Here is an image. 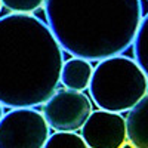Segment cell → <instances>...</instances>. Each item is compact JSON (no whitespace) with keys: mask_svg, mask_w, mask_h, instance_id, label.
<instances>
[{"mask_svg":"<svg viewBox=\"0 0 148 148\" xmlns=\"http://www.w3.org/2000/svg\"><path fill=\"white\" fill-rule=\"evenodd\" d=\"M119 148H135V147H133L130 142H126V141H125V142H123V144H121Z\"/></svg>","mask_w":148,"mask_h":148,"instance_id":"cell-12","label":"cell"},{"mask_svg":"<svg viewBox=\"0 0 148 148\" xmlns=\"http://www.w3.org/2000/svg\"><path fill=\"white\" fill-rule=\"evenodd\" d=\"M43 148H88V145L76 132H55L49 135Z\"/></svg>","mask_w":148,"mask_h":148,"instance_id":"cell-10","label":"cell"},{"mask_svg":"<svg viewBox=\"0 0 148 148\" xmlns=\"http://www.w3.org/2000/svg\"><path fill=\"white\" fill-rule=\"evenodd\" d=\"M80 130L88 148H119L126 141L125 119L104 110L92 111Z\"/></svg>","mask_w":148,"mask_h":148,"instance_id":"cell-6","label":"cell"},{"mask_svg":"<svg viewBox=\"0 0 148 148\" xmlns=\"http://www.w3.org/2000/svg\"><path fill=\"white\" fill-rule=\"evenodd\" d=\"M0 2H2V6L9 9L12 14L27 15H33V12L45 5V0H0Z\"/></svg>","mask_w":148,"mask_h":148,"instance_id":"cell-11","label":"cell"},{"mask_svg":"<svg viewBox=\"0 0 148 148\" xmlns=\"http://www.w3.org/2000/svg\"><path fill=\"white\" fill-rule=\"evenodd\" d=\"M133 47V61L139 65V68L148 74V16H142L138 30L132 40Z\"/></svg>","mask_w":148,"mask_h":148,"instance_id":"cell-9","label":"cell"},{"mask_svg":"<svg viewBox=\"0 0 148 148\" xmlns=\"http://www.w3.org/2000/svg\"><path fill=\"white\" fill-rule=\"evenodd\" d=\"M64 52L46 22L36 15L0 18V104L10 110L36 108L59 84Z\"/></svg>","mask_w":148,"mask_h":148,"instance_id":"cell-1","label":"cell"},{"mask_svg":"<svg viewBox=\"0 0 148 148\" xmlns=\"http://www.w3.org/2000/svg\"><path fill=\"white\" fill-rule=\"evenodd\" d=\"M92 113V101L84 92L56 90L43 104L42 116L49 129L56 132H77Z\"/></svg>","mask_w":148,"mask_h":148,"instance_id":"cell-5","label":"cell"},{"mask_svg":"<svg viewBox=\"0 0 148 148\" xmlns=\"http://www.w3.org/2000/svg\"><path fill=\"white\" fill-rule=\"evenodd\" d=\"M3 114H5V111H3V105H2V104H0V119H2V117H3Z\"/></svg>","mask_w":148,"mask_h":148,"instance_id":"cell-13","label":"cell"},{"mask_svg":"<svg viewBox=\"0 0 148 148\" xmlns=\"http://www.w3.org/2000/svg\"><path fill=\"white\" fill-rule=\"evenodd\" d=\"M93 65L92 62L82 58H71L62 64L59 74V83L70 90L83 92L88 89L92 77Z\"/></svg>","mask_w":148,"mask_h":148,"instance_id":"cell-8","label":"cell"},{"mask_svg":"<svg viewBox=\"0 0 148 148\" xmlns=\"http://www.w3.org/2000/svg\"><path fill=\"white\" fill-rule=\"evenodd\" d=\"M148 96L141 99L133 108L129 110L125 119L126 138L135 148H148Z\"/></svg>","mask_w":148,"mask_h":148,"instance_id":"cell-7","label":"cell"},{"mask_svg":"<svg viewBox=\"0 0 148 148\" xmlns=\"http://www.w3.org/2000/svg\"><path fill=\"white\" fill-rule=\"evenodd\" d=\"M88 89L98 110L120 114L148 96V74L133 58L111 56L98 61Z\"/></svg>","mask_w":148,"mask_h":148,"instance_id":"cell-3","label":"cell"},{"mask_svg":"<svg viewBox=\"0 0 148 148\" xmlns=\"http://www.w3.org/2000/svg\"><path fill=\"white\" fill-rule=\"evenodd\" d=\"M46 25L62 52L98 62L125 53L147 0H45Z\"/></svg>","mask_w":148,"mask_h":148,"instance_id":"cell-2","label":"cell"},{"mask_svg":"<svg viewBox=\"0 0 148 148\" xmlns=\"http://www.w3.org/2000/svg\"><path fill=\"white\" fill-rule=\"evenodd\" d=\"M0 9H2V2H0Z\"/></svg>","mask_w":148,"mask_h":148,"instance_id":"cell-14","label":"cell"},{"mask_svg":"<svg viewBox=\"0 0 148 148\" xmlns=\"http://www.w3.org/2000/svg\"><path fill=\"white\" fill-rule=\"evenodd\" d=\"M49 129L36 108H14L0 119V148H43Z\"/></svg>","mask_w":148,"mask_h":148,"instance_id":"cell-4","label":"cell"}]
</instances>
